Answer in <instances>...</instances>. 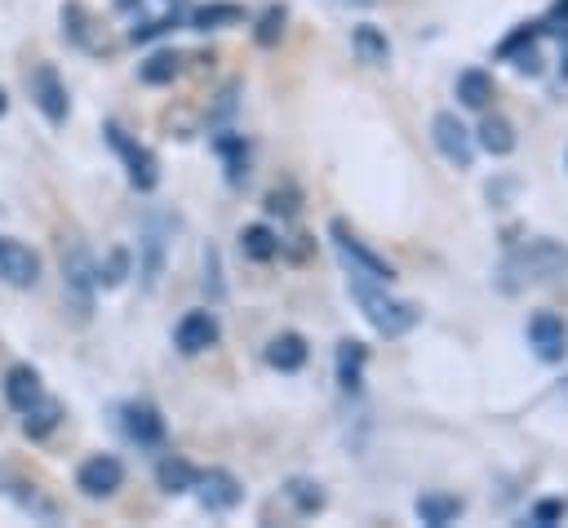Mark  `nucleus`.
Segmentation results:
<instances>
[{
  "label": "nucleus",
  "instance_id": "nucleus-1",
  "mask_svg": "<svg viewBox=\"0 0 568 528\" xmlns=\"http://www.w3.org/2000/svg\"><path fill=\"white\" fill-rule=\"evenodd\" d=\"M564 271H568V248L546 235H532V240H519L506 248V257L497 266V284H501V293H519V288L546 284Z\"/></svg>",
  "mask_w": 568,
  "mask_h": 528
},
{
  "label": "nucleus",
  "instance_id": "nucleus-2",
  "mask_svg": "<svg viewBox=\"0 0 568 528\" xmlns=\"http://www.w3.org/2000/svg\"><path fill=\"white\" fill-rule=\"evenodd\" d=\"M346 288H351V297H355L359 315L368 319V328H373L377 337H404V333H408V328H417V319H422V311H417L413 302L390 297V293H386V284H377V280L346 275Z\"/></svg>",
  "mask_w": 568,
  "mask_h": 528
},
{
  "label": "nucleus",
  "instance_id": "nucleus-3",
  "mask_svg": "<svg viewBox=\"0 0 568 528\" xmlns=\"http://www.w3.org/2000/svg\"><path fill=\"white\" fill-rule=\"evenodd\" d=\"M328 240H333V253H337V262L346 266V275L377 280V284H390V280H395V266H390L382 253H373V248H368L342 217L328 222Z\"/></svg>",
  "mask_w": 568,
  "mask_h": 528
},
{
  "label": "nucleus",
  "instance_id": "nucleus-4",
  "mask_svg": "<svg viewBox=\"0 0 568 528\" xmlns=\"http://www.w3.org/2000/svg\"><path fill=\"white\" fill-rule=\"evenodd\" d=\"M93 293H98V275H93V253L71 240L62 244V297L75 311V319H89L93 311Z\"/></svg>",
  "mask_w": 568,
  "mask_h": 528
},
{
  "label": "nucleus",
  "instance_id": "nucleus-5",
  "mask_svg": "<svg viewBox=\"0 0 568 528\" xmlns=\"http://www.w3.org/2000/svg\"><path fill=\"white\" fill-rule=\"evenodd\" d=\"M102 133H106V146L120 155V164H124V173H129V186H133V191H155V182H160V160H155L120 120H106Z\"/></svg>",
  "mask_w": 568,
  "mask_h": 528
},
{
  "label": "nucleus",
  "instance_id": "nucleus-6",
  "mask_svg": "<svg viewBox=\"0 0 568 528\" xmlns=\"http://www.w3.org/2000/svg\"><path fill=\"white\" fill-rule=\"evenodd\" d=\"M120 13H129V40H155L178 27L182 0H115Z\"/></svg>",
  "mask_w": 568,
  "mask_h": 528
},
{
  "label": "nucleus",
  "instance_id": "nucleus-7",
  "mask_svg": "<svg viewBox=\"0 0 568 528\" xmlns=\"http://www.w3.org/2000/svg\"><path fill=\"white\" fill-rule=\"evenodd\" d=\"M0 493H4L22 515H31V524H58V519H62V506H58L36 479H27V475H18V470H9V466H0Z\"/></svg>",
  "mask_w": 568,
  "mask_h": 528
},
{
  "label": "nucleus",
  "instance_id": "nucleus-8",
  "mask_svg": "<svg viewBox=\"0 0 568 528\" xmlns=\"http://www.w3.org/2000/svg\"><path fill=\"white\" fill-rule=\"evenodd\" d=\"M27 93H31V106H36L53 129L67 124V115H71V98H67V84H62V75H58L53 62H40V67L27 75Z\"/></svg>",
  "mask_w": 568,
  "mask_h": 528
},
{
  "label": "nucleus",
  "instance_id": "nucleus-9",
  "mask_svg": "<svg viewBox=\"0 0 568 528\" xmlns=\"http://www.w3.org/2000/svg\"><path fill=\"white\" fill-rule=\"evenodd\" d=\"M191 493H195V501H200L209 515H226V510H235V506L244 501V484H240L231 470H222V466L195 470Z\"/></svg>",
  "mask_w": 568,
  "mask_h": 528
},
{
  "label": "nucleus",
  "instance_id": "nucleus-10",
  "mask_svg": "<svg viewBox=\"0 0 568 528\" xmlns=\"http://www.w3.org/2000/svg\"><path fill=\"white\" fill-rule=\"evenodd\" d=\"M430 142H435V151H439L453 169H470V164H475V133H470L453 111H439V115L430 120Z\"/></svg>",
  "mask_w": 568,
  "mask_h": 528
},
{
  "label": "nucleus",
  "instance_id": "nucleus-11",
  "mask_svg": "<svg viewBox=\"0 0 568 528\" xmlns=\"http://www.w3.org/2000/svg\"><path fill=\"white\" fill-rule=\"evenodd\" d=\"M120 484H124V461L115 453H93V457H84L75 466V488L84 497H93V501L120 493Z\"/></svg>",
  "mask_w": 568,
  "mask_h": 528
},
{
  "label": "nucleus",
  "instance_id": "nucleus-12",
  "mask_svg": "<svg viewBox=\"0 0 568 528\" xmlns=\"http://www.w3.org/2000/svg\"><path fill=\"white\" fill-rule=\"evenodd\" d=\"M164 248H169V222L164 217H146L142 231H138V275H142V288H155L160 275H164Z\"/></svg>",
  "mask_w": 568,
  "mask_h": 528
},
{
  "label": "nucleus",
  "instance_id": "nucleus-13",
  "mask_svg": "<svg viewBox=\"0 0 568 528\" xmlns=\"http://www.w3.org/2000/svg\"><path fill=\"white\" fill-rule=\"evenodd\" d=\"M120 430L129 435V444L138 448H160L164 444V417L151 399H129L120 404Z\"/></svg>",
  "mask_w": 568,
  "mask_h": 528
},
{
  "label": "nucleus",
  "instance_id": "nucleus-14",
  "mask_svg": "<svg viewBox=\"0 0 568 528\" xmlns=\"http://www.w3.org/2000/svg\"><path fill=\"white\" fill-rule=\"evenodd\" d=\"M222 342V324L213 311H186L178 324H173V346L182 355H204L209 346Z\"/></svg>",
  "mask_w": 568,
  "mask_h": 528
},
{
  "label": "nucleus",
  "instance_id": "nucleus-15",
  "mask_svg": "<svg viewBox=\"0 0 568 528\" xmlns=\"http://www.w3.org/2000/svg\"><path fill=\"white\" fill-rule=\"evenodd\" d=\"M528 346H532V355L541 364H559L568 355V328H564V319L555 311L528 315Z\"/></svg>",
  "mask_w": 568,
  "mask_h": 528
},
{
  "label": "nucleus",
  "instance_id": "nucleus-16",
  "mask_svg": "<svg viewBox=\"0 0 568 528\" xmlns=\"http://www.w3.org/2000/svg\"><path fill=\"white\" fill-rule=\"evenodd\" d=\"M0 280L13 288H36L40 284V257L13 235H0Z\"/></svg>",
  "mask_w": 568,
  "mask_h": 528
},
{
  "label": "nucleus",
  "instance_id": "nucleus-17",
  "mask_svg": "<svg viewBox=\"0 0 568 528\" xmlns=\"http://www.w3.org/2000/svg\"><path fill=\"white\" fill-rule=\"evenodd\" d=\"M44 395H49V390H44V382H40V373H36L31 364L4 368V399H9V408H13L18 417H22L27 408H36Z\"/></svg>",
  "mask_w": 568,
  "mask_h": 528
},
{
  "label": "nucleus",
  "instance_id": "nucleus-18",
  "mask_svg": "<svg viewBox=\"0 0 568 528\" xmlns=\"http://www.w3.org/2000/svg\"><path fill=\"white\" fill-rule=\"evenodd\" d=\"M364 364H368V346L355 342V337H342L337 342V386H342V395H359Z\"/></svg>",
  "mask_w": 568,
  "mask_h": 528
},
{
  "label": "nucleus",
  "instance_id": "nucleus-19",
  "mask_svg": "<svg viewBox=\"0 0 568 528\" xmlns=\"http://www.w3.org/2000/svg\"><path fill=\"white\" fill-rule=\"evenodd\" d=\"M306 337L302 333H293V328H284V333H275L271 342H266V364L275 368V373H297L302 364H306Z\"/></svg>",
  "mask_w": 568,
  "mask_h": 528
},
{
  "label": "nucleus",
  "instance_id": "nucleus-20",
  "mask_svg": "<svg viewBox=\"0 0 568 528\" xmlns=\"http://www.w3.org/2000/svg\"><path fill=\"white\" fill-rule=\"evenodd\" d=\"M413 515H417L422 524H430V528H444V524H453V519L466 515V501H462L457 493H422V497L413 501Z\"/></svg>",
  "mask_w": 568,
  "mask_h": 528
},
{
  "label": "nucleus",
  "instance_id": "nucleus-21",
  "mask_svg": "<svg viewBox=\"0 0 568 528\" xmlns=\"http://www.w3.org/2000/svg\"><path fill=\"white\" fill-rule=\"evenodd\" d=\"M195 470L200 466H191L186 457H160L155 461V484H160V493H169V497H182V493H191V484H195Z\"/></svg>",
  "mask_w": 568,
  "mask_h": 528
},
{
  "label": "nucleus",
  "instance_id": "nucleus-22",
  "mask_svg": "<svg viewBox=\"0 0 568 528\" xmlns=\"http://www.w3.org/2000/svg\"><path fill=\"white\" fill-rule=\"evenodd\" d=\"M493 93H497V84H493V75H488V71L470 67V71H462V75H457V102H462V106H470V111H488Z\"/></svg>",
  "mask_w": 568,
  "mask_h": 528
},
{
  "label": "nucleus",
  "instance_id": "nucleus-23",
  "mask_svg": "<svg viewBox=\"0 0 568 528\" xmlns=\"http://www.w3.org/2000/svg\"><path fill=\"white\" fill-rule=\"evenodd\" d=\"M475 142H479L488 155H497V160H501V155H510V151H515V142H519V138H515V124H510L506 115H484V124L475 129Z\"/></svg>",
  "mask_w": 568,
  "mask_h": 528
},
{
  "label": "nucleus",
  "instance_id": "nucleus-24",
  "mask_svg": "<svg viewBox=\"0 0 568 528\" xmlns=\"http://www.w3.org/2000/svg\"><path fill=\"white\" fill-rule=\"evenodd\" d=\"M213 146L226 160V182L231 186H244L248 182V142L240 133H222V138H213Z\"/></svg>",
  "mask_w": 568,
  "mask_h": 528
},
{
  "label": "nucleus",
  "instance_id": "nucleus-25",
  "mask_svg": "<svg viewBox=\"0 0 568 528\" xmlns=\"http://www.w3.org/2000/svg\"><path fill=\"white\" fill-rule=\"evenodd\" d=\"M351 49H355L359 62H368V67H386V62H390V40H386L373 22H364V27L351 31Z\"/></svg>",
  "mask_w": 568,
  "mask_h": 528
},
{
  "label": "nucleus",
  "instance_id": "nucleus-26",
  "mask_svg": "<svg viewBox=\"0 0 568 528\" xmlns=\"http://www.w3.org/2000/svg\"><path fill=\"white\" fill-rule=\"evenodd\" d=\"M58 422H62V404H58L53 395H44L36 408L22 413V435H27V439H44V435L58 430Z\"/></svg>",
  "mask_w": 568,
  "mask_h": 528
},
{
  "label": "nucleus",
  "instance_id": "nucleus-27",
  "mask_svg": "<svg viewBox=\"0 0 568 528\" xmlns=\"http://www.w3.org/2000/svg\"><path fill=\"white\" fill-rule=\"evenodd\" d=\"M240 253H244L248 262H271V257L280 253V235H275L271 226L253 222V226L240 231Z\"/></svg>",
  "mask_w": 568,
  "mask_h": 528
},
{
  "label": "nucleus",
  "instance_id": "nucleus-28",
  "mask_svg": "<svg viewBox=\"0 0 568 528\" xmlns=\"http://www.w3.org/2000/svg\"><path fill=\"white\" fill-rule=\"evenodd\" d=\"M284 497L293 501V510H297L302 519H311V515H320V510H324V488H320L315 479H302V475H293V479L284 484Z\"/></svg>",
  "mask_w": 568,
  "mask_h": 528
},
{
  "label": "nucleus",
  "instance_id": "nucleus-29",
  "mask_svg": "<svg viewBox=\"0 0 568 528\" xmlns=\"http://www.w3.org/2000/svg\"><path fill=\"white\" fill-rule=\"evenodd\" d=\"M186 22L195 31H217V27H231V22H244V9L240 4H195L186 13Z\"/></svg>",
  "mask_w": 568,
  "mask_h": 528
},
{
  "label": "nucleus",
  "instance_id": "nucleus-30",
  "mask_svg": "<svg viewBox=\"0 0 568 528\" xmlns=\"http://www.w3.org/2000/svg\"><path fill=\"white\" fill-rule=\"evenodd\" d=\"M178 67H182V53L160 49V53H151V58L138 67V80H142V84H169V80L178 75Z\"/></svg>",
  "mask_w": 568,
  "mask_h": 528
},
{
  "label": "nucleus",
  "instance_id": "nucleus-31",
  "mask_svg": "<svg viewBox=\"0 0 568 528\" xmlns=\"http://www.w3.org/2000/svg\"><path fill=\"white\" fill-rule=\"evenodd\" d=\"M93 275H98V288H120L124 275H129V253L124 248H111L106 262H93Z\"/></svg>",
  "mask_w": 568,
  "mask_h": 528
},
{
  "label": "nucleus",
  "instance_id": "nucleus-32",
  "mask_svg": "<svg viewBox=\"0 0 568 528\" xmlns=\"http://www.w3.org/2000/svg\"><path fill=\"white\" fill-rule=\"evenodd\" d=\"M541 35V22H524L519 31H510L501 44H497V58H510V53H519V49H528L532 40Z\"/></svg>",
  "mask_w": 568,
  "mask_h": 528
},
{
  "label": "nucleus",
  "instance_id": "nucleus-33",
  "mask_svg": "<svg viewBox=\"0 0 568 528\" xmlns=\"http://www.w3.org/2000/svg\"><path fill=\"white\" fill-rule=\"evenodd\" d=\"M568 515V501H559V497H546V501H537L532 510H528V524H537V528H550V524H559Z\"/></svg>",
  "mask_w": 568,
  "mask_h": 528
},
{
  "label": "nucleus",
  "instance_id": "nucleus-34",
  "mask_svg": "<svg viewBox=\"0 0 568 528\" xmlns=\"http://www.w3.org/2000/svg\"><path fill=\"white\" fill-rule=\"evenodd\" d=\"M280 31H284V9L275 4V9H266V13L257 18L253 40H257V44H275V40H280Z\"/></svg>",
  "mask_w": 568,
  "mask_h": 528
},
{
  "label": "nucleus",
  "instance_id": "nucleus-35",
  "mask_svg": "<svg viewBox=\"0 0 568 528\" xmlns=\"http://www.w3.org/2000/svg\"><path fill=\"white\" fill-rule=\"evenodd\" d=\"M204 288L213 293V302H222V293H226L222 288V262H217V248L213 244L204 248Z\"/></svg>",
  "mask_w": 568,
  "mask_h": 528
},
{
  "label": "nucleus",
  "instance_id": "nucleus-36",
  "mask_svg": "<svg viewBox=\"0 0 568 528\" xmlns=\"http://www.w3.org/2000/svg\"><path fill=\"white\" fill-rule=\"evenodd\" d=\"M541 31H550V35H559V40H568V0H555V9L546 13Z\"/></svg>",
  "mask_w": 568,
  "mask_h": 528
},
{
  "label": "nucleus",
  "instance_id": "nucleus-37",
  "mask_svg": "<svg viewBox=\"0 0 568 528\" xmlns=\"http://www.w3.org/2000/svg\"><path fill=\"white\" fill-rule=\"evenodd\" d=\"M266 213L293 217V213H297V191H271V195H266Z\"/></svg>",
  "mask_w": 568,
  "mask_h": 528
},
{
  "label": "nucleus",
  "instance_id": "nucleus-38",
  "mask_svg": "<svg viewBox=\"0 0 568 528\" xmlns=\"http://www.w3.org/2000/svg\"><path fill=\"white\" fill-rule=\"evenodd\" d=\"M510 62H515V71H524V75H537L541 71V58H537V49L528 44V49H519V53H510Z\"/></svg>",
  "mask_w": 568,
  "mask_h": 528
},
{
  "label": "nucleus",
  "instance_id": "nucleus-39",
  "mask_svg": "<svg viewBox=\"0 0 568 528\" xmlns=\"http://www.w3.org/2000/svg\"><path fill=\"white\" fill-rule=\"evenodd\" d=\"M559 71H564V80H568V40H564V58H559Z\"/></svg>",
  "mask_w": 568,
  "mask_h": 528
},
{
  "label": "nucleus",
  "instance_id": "nucleus-40",
  "mask_svg": "<svg viewBox=\"0 0 568 528\" xmlns=\"http://www.w3.org/2000/svg\"><path fill=\"white\" fill-rule=\"evenodd\" d=\"M4 111H9V98H4V89H0V115H4Z\"/></svg>",
  "mask_w": 568,
  "mask_h": 528
},
{
  "label": "nucleus",
  "instance_id": "nucleus-41",
  "mask_svg": "<svg viewBox=\"0 0 568 528\" xmlns=\"http://www.w3.org/2000/svg\"><path fill=\"white\" fill-rule=\"evenodd\" d=\"M559 395H564V399H568V377H564V386H559Z\"/></svg>",
  "mask_w": 568,
  "mask_h": 528
}]
</instances>
